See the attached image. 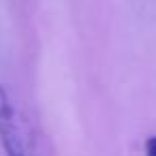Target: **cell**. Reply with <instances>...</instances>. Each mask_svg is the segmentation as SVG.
Here are the masks:
<instances>
[{
	"instance_id": "1",
	"label": "cell",
	"mask_w": 156,
	"mask_h": 156,
	"mask_svg": "<svg viewBox=\"0 0 156 156\" xmlns=\"http://www.w3.org/2000/svg\"><path fill=\"white\" fill-rule=\"evenodd\" d=\"M0 145L5 156H32L22 115L5 86H0Z\"/></svg>"
},
{
	"instance_id": "2",
	"label": "cell",
	"mask_w": 156,
	"mask_h": 156,
	"mask_svg": "<svg viewBox=\"0 0 156 156\" xmlns=\"http://www.w3.org/2000/svg\"><path fill=\"white\" fill-rule=\"evenodd\" d=\"M145 156H156V135L145 141Z\"/></svg>"
}]
</instances>
